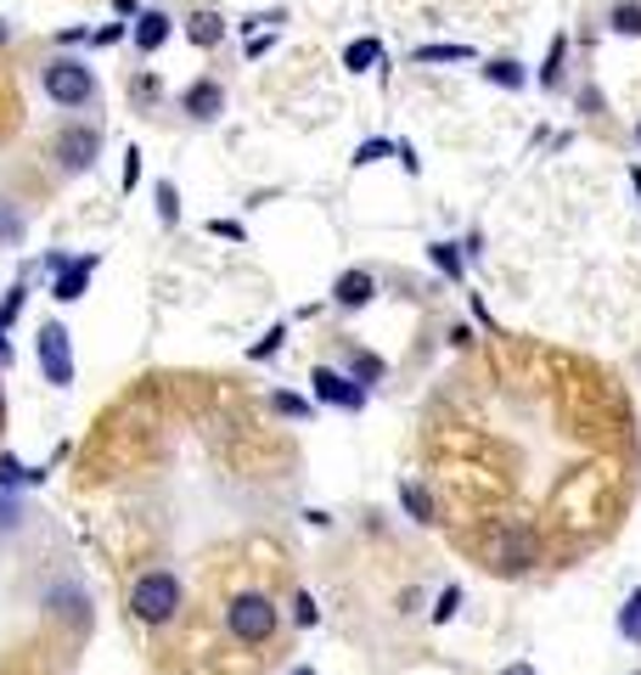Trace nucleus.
<instances>
[{
  "label": "nucleus",
  "instance_id": "2eb2a0df",
  "mask_svg": "<svg viewBox=\"0 0 641 675\" xmlns=\"http://www.w3.org/2000/svg\"><path fill=\"white\" fill-rule=\"evenodd\" d=\"M343 377H354L360 389H372V383L389 377V366H383L378 355H365V350H349V372H343Z\"/></svg>",
  "mask_w": 641,
  "mask_h": 675
},
{
  "label": "nucleus",
  "instance_id": "72a5a7b5",
  "mask_svg": "<svg viewBox=\"0 0 641 675\" xmlns=\"http://www.w3.org/2000/svg\"><path fill=\"white\" fill-rule=\"evenodd\" d=\"M113 40H124V23H108V29L90 34V46H113Z\"/></svg>",
  "mask_w": 641,
  "mask_h": 675
},
{
  "label": "nucleus",
  "instance_id": "c756f323",
  "mask_svg": "<svg viewBox=\"0 0 641 675\" xmlns=\"http://www.w3.org/2000/svg\"><path fill=\"white\" fill-rule=\"evenodd\" d=\"M270 405H277L282 416H310V411H316V405H310V400H299V394H270Z\"/></svg>",
  "mask_w": 641,
  "mask_h": 675
},
{
  "label": "nucleus",
  "instance_id": "c85d7f7f",
  "mask_svg": "<svg viewBox=\"0 0 641 675\" xmlns=\"http://www.w3.org/2000/svg\"><path fill=\"white\" fill-rule=\"evenodd\" d=\"M12 236H23V220H18V209L0 198V242H12Z\"/></svg>",
  "mask_w": 641,
  "mask_h": 675
},
{
  "label": "nucleus",
  "instance_id": "dca6fc26",
  "mask_svg": "<svg viewBox=\"0 0 641 675\" xmlns=\"http://www.w3.org/2000/svg\"><path fill=\"white\" fill-rule=\"evenodd\" d=\"M187 34H192V46H198V51H214V46H220V34H226V23H220V12H192Z\"/></svg>",
  "mask_w": 641,
  "mask_h": 675
},
{
  "label": "nucleus",
  "instance_id": "e433bc0d",
  "mask_svg": "<svg viewBox=\"0 0 641 675\" xmlns=\"http://www.w3.org/2000/svg\"><path fill=\"white\" fill-rule=\"evenodd\" d=\"M270 46H277V34H259V40H248V57H264Z\"/></svg>",
  "mask_w": 641,
  "mask_h": 675
},
{
  "label": "nucleus",
  "instance_id": "4c0bfd02",
  "mask_svg": "<svg viewBox=\"0 0 641 675\" xmlns=\"http://www.w3.org/2000/svg\"><path fill=\"white\" fill-rule=\"evenodd\" d=\"M0 366H12V344H7V332H0Z\"/></svg>",
  "mask_w": 641,
  "mask_h": 675
},
{
  "label": "nucleus",
  "instance_id": "a211bd4d",
  "mask_svg": "<svg viewBox=\"0 0 641 675\" xmlns=\"http://www.w3.org/2000/svg\"><path fill=\"white\" fill-rule=\"evenodd\" d=\"M619 636L630 642V647H641V585L624 597V608H619Z\"/></svg>",
  "mask_w": 641,
  "mask_h": 675
},
{
  "label": "nucleus",
  "instance_id": "cd10ccee",
  "mask_svg": "<svg viewBox=\"0 0 641 675\" xmlns=\"http://www.w3.org/2000/svg\"><path fill=\"white\" fill-rule=\"evenodd\" d=\"M293 619L310 631V625H321V608H316V597H310V591H293Z\"/></svg>",
  "mask_w": 641,
  "mask_h": 675
},
{
  "label": "nucleus",
  "instance_id": "aec40b11",
  "mask_svg": "<svg viewBox=\"0 0 641 675\" xmlns=\"http://www.w3.org/2000/svg\"><path fill=\"white\" fill-rule=\"evenodd\" d=\"M484 79L501 84V91H518V84H523V68H518L512 57H495V62H484Z\"/></svg>",
  "mask_w": 641,
  "mask_h": 675
},
{
  "label": "nucleus",
  "instance_id": "7ed1b4c3",
  "mask_svg": "<svg viewBox=\"0 0 641 675\" xmlns=\"http://www.w3.org/2000/svg\"><path fill=\"white\" fill-rule=\"evenodd\" d=\"M484 563L495 568V574H529L534 563H540V535L534 530H523V524H495L490 535H484Z\"/></svg>",
  "mask_w": 641,
  "mask_h": 675
},
{
  "label": "nucleus",
  "instance_id": "58836bf2",
  "mask_svg": "<svg viewBox=\"0 0 641 675\" xmlns=\"http://www.w3.org/2000/svg\"><path fill=\"white\" fill-rule=\"evenodd\" d=\"M288 675H316V664H293V669H288Z\"/></svg>",
  "mask_w": 641,
  "mask_h": 675
},
{
  "label": "nucleus",
  "instance_id": "9b49d317",
  "mask_svg": "<svg viewBox=\"0 0 641 675\" xmlns=\"http://www.w3.org/2000/svg\"><path fill=\"white\" fill-rule=\"evenodd\" d=\"M169 34H174L169 12H141V18H136V51H141V57H152Z\"/></svg>",
  "mask_w": 641,
  "mask_h": 675
},
{
  "label": "nucleus",
  "instance_id": "473e14b6",
  "mask_svg": "<svg viewBox=\"0 0 641 675\" xmlns=\"http://www.w3.org/2000/svg\"><path fill=\"white\" fill-rule=\"evenodd\" d=\"M209 231H214V236H226V242H242V236H248V231H242L237 220H214Z\"/></svg>",
  "mask_w": 641,
  "mask_h": 675
},
{
  "label": "nucleus",
  "instance_id": "f257e3e1",
  "mask_svg": "<svg viewBox=\"0 0 641 675\" xmlns=\"http://www.w3.org/2000/svg\"><path fill=\"white\" fill-rule=\"evenodd\" d=\"M180 608H187V591H180V574H174V568H147V574H136V585H130V614H136L141 625L163 631V625L180 619Z\"/></svg>",
  "mask_w": 641,
  "mask_h": 675
},
{
  "label": "nucleus",
  "instance_id": "9d476101",
  "mask_svg": "<svg viewBox=\"0 0 641 675\" xmlns=\"http://www.w3.org/2000/svg\"><path fill=\"white\" fill-rule=\"evenodd\" d=\"M372 293H378L372 271H343V276L332 282V304H343V310H360V304H372Z\"/></svg>",
  "mask_w": 641,
  "mask_h": 675
},
{
  "label": "nucleus",
  "instance_id": "423d86ee",
  "mask_svg": "<svg viewBox=\"0 0 641 675\" xmlns=\"http://www.w3.org/2000/svg\"><path fill=\"white\" fill-rule=\"evenodd\" d=\"M34 350H40L46 383H51V389H73V344H68V326H62V321H46V326H40Z\"/></svg>",
  "mask_w": 641,
  "mask_h": 675
},
{
  "label": "nucleus",
  "instance_id": "ea45409f",
  "mask_svg": "<svg viewBox=\"0 0 641 675\" xmlns=\"http://www.w3.org/2000/svg\"><path fill=\"white\" fill-rule=\"evenodd\" d=\"M630 187H635V198H641V169H630Z\"/></svg>",
  "mask_w": 641,
  "mask_h": 675
},
{
  "label": "nucleus",
  "instance_id": "f8f14e48",
  "mask_svg": "<svg viewBox=\"0 0 641 675\" xmlns=\"http://www.w3.org/2000/svg\"><path fill=\"white\" fill-rule=\"evenodd\" d=\"M378 62H389L378 34H360V40H349V51H343V68H349V73H372Z\"/></svg>",
  "mask_w": 641,
  "mask_h": 675
},
{
  "label": "nucleus",
  "instance_id": "2f4dec72",
  "mask_svg": "<svg viewBox=\"0 0 641 675\" xmlns=\"http://www.w3.org/2000/svg\"><path fill=\"white\" fill-rule=\"evenodd\" d=\"M136 181H141V152L130 147V152H124V192H130Z\"/></svg>",
  "mask_w": 641,
  "mask_h": 675
},
{
  "label": "nucleus",
  "instance_id": "f704fd0d",
  "mask_svg": "<svg viewBox=\"0 0 641 675\" xmlns=\"http://www.w3.org/2000/svg\"><path fill=\"white\" fill-rule=\"evenodd\" d=\"M501 675H540L529 658H512V664H501Z\"/></svg>",
  "mask_w": 641,
  "mask_h": 675
},
{
  "label": "nucleus",
  "instance_id": "b1692460",
  "mask_svg": "<svg viewBox=\"0 0 641 675\" xmlns=\"http://www.w3.org/2000/svg\"><path fill=\"white\" fill-rule=\"evenodd\" d=\"M455 614H462V585H444L439 603H433V625H450Z\"/></svg>",
  "mask_w": 641,
  "mask_h": 675
},
{
  "label": "nucleus",
  "instance_id": "5701e85b",
  "mask_svg": "<svg viewBox=\"0 0 641 675\" xmlns=\"http://www.w3.org/2000/svg\"><path fill=\"white\" fill-rule=\"evenodd\" d=\"M608 23H613V34H635L641 40V7L635 0H619V7L608 12Z\"/></svg>",
  "mask_w": 641,
  "mask_h": 675
},
{
  "label": "nucleus",
  "instance_id": "f3484780",
  "mask_svg": "<svg viewBox=\"0 0 641 675\" xmlns=\"http://www.w3.org/2000/svg\"><path fill=\"white\" fill-rule=\"evenodd\" d=\"M563 68H569V34H558L552 51H545V68H540V84H545V91H558V84H563Z\"/></svg>",
  "mask_w": 641,
  "mask_h": 675
},
{
  "label": "nucleus",
  "instance_id": "4be33fe9",
  "mask_svg": "<svg viewBox=\"0 0 641 675\" xmlns=\"http://www.w3.org/2000/svg\"><path fill=\"white\" fill-rule=\"evenodd\" d=\"M417 62H473V46H417Z\"/></svg>",
  "mask_w": 641,
  "mask_h": 675
},
{
  "label": "nucleus",
  "instance_id": "ddd939ff",
  "mask_svg": "<svg viewBox=\"0 0 641 675\" xmlns=\"http://www.w3.org/2000/svg\"><path fill=\"white\" fill-rule=\"evenodd\" d=\"M428 260L439 265V276L462 282L468 276V260H462V242H428Z\"/></svg>",
  "mask_w": 641,
  "mask_h": 675
},
{
  "label": "nucleus",
  "instance_id": "20e7f679",
  "mask_svg": "<svg viewBox=\"0 0 641 675\" xmlns=\"http://www.w3.org/2000/svg\"><path fill=\"white\" fill-rule=\"evenodd\" d=\"M40 84H46V97L57 108H68V113H79V108L97 102V73H90L79 57H51L40 68Z\"/></svg>",
  "mask_w": 641,
  "mask_h": 675
},
{
  "label": "nucleus",
  "instance_id": "c9c22d12",
  "mask_svg": "<svg viewBox=\"0 0 641 675\" xmlns=\"http://www.w3.org/2000/svg\"><path fill=\"white\" fill-rule=\"evenodd\" d=\"M152 97H158V84L141 73V79H136V102H152Z\"/></svg>",
  "mask_w": 641,
  "mask_h": 675
},
{
  "label": "nucleus",
  "instance_id": "393cba45",
  "mask_svg": "<svg viewBox=\"0 0 641 675\" xmlns=\"http://www.w3.org/2000/svg\"><path fill=\"white\" fill-rule=\"evenodd\" d=\"M0 484H7V490H18V484H40V473H29L18 456H0Z\"/></svg>",
  "mask_w": 641,
  "mask_h": 675
},
{
  "label": "nucleus",
  "instance_id": "a878e982",
  "mask_svg": "<svg viewBox=\"0 0 641 675\" xmlns=\"http://www.w3.org/2000/svg\"><path fill=\"white\" fill-rule=\"evenodd\" d=\"M23 299H29V282H18V288H12L7 299H0V332H7V326H12L18 315H23Z\"/></svg>",
  "mask_w": 641,
  "mask_h": 675
},
{
  "label": "nucleus",
  "instance_id": "c03bdc74",
  "mask_svg": "<svg viewBox=\"0 0 641 675\" xmlns=\"http://www.w3.org/2000/svg\"><path fill=\"white\" fill-rule=\"evenodd\" d=\"M630 675H641V669H630Z\"/></svg>",
  "mask_w": 641,
  "mask_h": 675
},
{
  "label": "nucleus",
  "instance_id": "79ce46f5",
  "mask_svg": "<svg viewBox=\"0 0 641 675\" xmlns=\"http://www.w3.org/2000/svg\"><path fill=\"white\" fill-rule=\"evenodd\" d=\"M7 40H12V29H7V23H0V46H7Z\"/></svg>",
  "mask_w": 641,
  "mask_h": 675
},
{
  "label": "nucleus",
  "instance_id": "bb28decb",
  "mask_svg": "<svg viewBox=\"0 0 641 675\" xmlns=\"http://www.w3.org/2000/svg\"><path fill=\"white\" fill-rule=\"evenodd\" d=\"M282 338H288V326H270V332L259 338V344L248 350V361H270V355H277V350H282Z\"/></svg>",
  "mask_w": 641,
  "mask_h": 675
},
{
  "label": "nucleus",
  "instance_id": "39448f33",
  "mask_svg": "<svg viewBox=\"0 0 641 675\" xmlns=\"http://www.w3.org/2000/svg\"><path fill=\"white\" fill-rule=\"evenodd\" d=\"M97 158H102V130H97V124H62V130H57L51 163L62 169V175H84Z\"/></svg>",
  "mask_w": 641,
  "mask_h": 675
},
{
  "label": "nucleus",
  "instance_id": "f03ea898",
  "mask_svg": "<svg viewBox=\"0 0 641 675\" xmlns=\"http://www.w3.org/2000/svg\"><path fill=\"white\" fill-rule=\"evenodd\" d=\"M277 625H282V614H277V603H270L264 591H237V597L226 603V631L242 647H264L270 636H277Z\"/></svg>",
  "mask_w": 641,
  "mask_h": 675
},
{
  "label": "nucleus",
  "instance_id": "1a4fd4ad",
  "mask_svg": "<svg viewBox=\"0 0 641 675\" xmlns=\"http://www.w3.org/2000/svg\"><path fill=\"white\" fill-rule=\"evenodd\" d=\"M180 113L198 119V124H214V119L226 113V84H220V79H192L187 97H180Z\"/></svg>",
  "mask_w": 641,
  "mask_h": 675
},
{
  "label": "nucleus",
  "instance_id": "412c9836",
  "mask_svg": "<svg viewBox=\"0 0 641 675\" xmlns=\"http://www.w3.org/2000/svg\"><path fill=\"white\" fill-rule=\"evenodd\" d=\"M158 225L163 231L180 225V192H174V181H158Z\"/></svg>",
  "mask_w": 641,
  "mask_h": 675
},
{
  "label": "nucleus",
  "instance_id": "4468645a",
  "mask_svg": "<svg viewBox=\"0 0 641 675\" xmlns=\"http://www.w3.org/2000/svg\"><path fill=\"white\" fill-rule=\"evenodd\" d=\"M400 501H405V513H411V524H439V506H433V495L422 490V484H400Z\"/></svg>",
  "mask_w": 641,
  "mask_h": 675
},
{
  "label": "nucleus",
  "instance_id": "6ab92c4d",
  "mask_svg": "<svg viewBox=\"0 0 641 675\" xmlns=\"http://www.w3.org/2000/svg\"><path fill=\"white\" fill-rule=\"evenodd\" d=\"M383 158H394V141H389V135H372V141L354 147L349 163H354V169H372V163H383Z\"/></svg>",
  "mask_w": 641,
  "mask_h": 675
},
{
  "label": "nucleus",
  "instance_id": "a19ab883",
  "mask_svg": "<svg viewBox=\"0 0 641 675\" xmlns=\"http://www.w3.org/2000/svg\"><path fill=\"white\" fill-rule=\"evenodd\" d=\"M0 429H7V394H0Z\"/></svg>",
  "mask_w": 641,
  "mask_h": 675
},
{
  "label": "nucleus",
  "instance_id": "0eeeda50",
  "mask_svg": "<svg viewBox=\"0 0 641 675\" xmlns=\"http://www.w3.org/2000/svg\"><path fill=\"white\" fill-rule=\"evenodd\" d=\"M310 394H316V405H332V411H365V400H372V389H360L338 366H316L310 372Z\"/></svg>",
  "mask_w": 641,
  "mask_h": 675
},
{
  "label": "nucleus",
  "instance_id": "6e6552de",
  "mask_svg": "<svg viewBox=\"0 0 641 675\" xmlns=\"http://www.w3.org/2000/svg\"><path fill=\"white\" fill-rule=\"evenodd\" d=\"M51 271H57V282H51V299L57 304H73V299H84V288H90V276H97V253H51L46 260Z\"/></svg>",
  "mask_w": 641,
  "mask_h": 675
},
{
  "label": "nucleus",
  "instance_id": "7c9ffc66",
  "mask_svg": "<svg viewBox=\"0 0 641 675\" xmlns=\"http://www.w3.org/2000/svg\"><path fill=\"white\" fill-rule=\"evenodd\" d=\"M12 530H23V506L0 495V535H12Z\"/></svg>",
  "mask_w": 641,
  "mask_h": 675
},
{
  "label": "nucleus",
  "instance_id": "37998d69",
  "mask_svg": "<svg viewBox=\"0 0 641 675\" xmlns=\"http://www.w3.org/2000/svg\"><path fill=\"white\" fill-rule=\"evenodd\" d=\"M635 141H641V124H635Z\"/></svg>",
  "mask_w": 641,
  "mask_h": 675
}]
</instances>
